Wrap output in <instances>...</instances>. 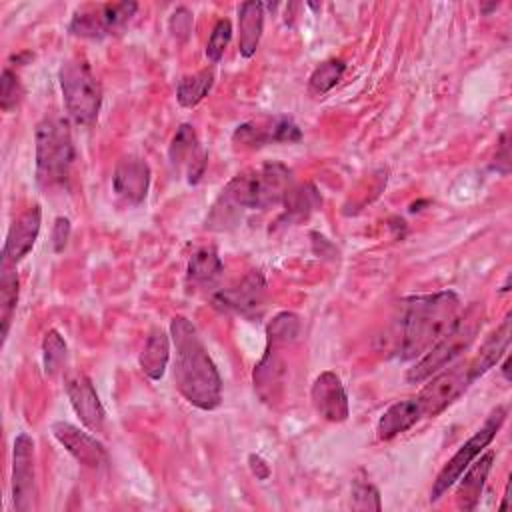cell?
Masks as SVG:
<instances>
[{"label":"cell","mask_w":512,"mask_h":512,"mask_svg":"<svg viewBox=\"0 0 512 512\" xmlns=\"http://www.w3.org/2000/svg\"><path fill=\"white\" fill-rule=\"evenodd\" d=\"M174 344V384L178 392L200 410H214L222 400V378L210 358L196 326L186 316L170 320Z\"/></svg>","instance_id":"6da1fadb"},{"label":"cell","mask_w":512,"mask_h":512,"mask_svg":"<svg viewBox=\"0 0 512 512\" xmlns=\"http://www.w3.org/2000/svg\"><path fill=\"white\" fill-rule=\"evenodd\" d=\"M462 312L460 296L452 290L410 296L402 302L396 356L414 360L440 340Z\"/></svg>","instance_id":"7a4b0ae2"},{"label":"cell","mask_w":512,"mask_h":512,"mask_svg":"<svg viewBox=\"0 0 512 512\" xmlns=\"http://www.w3.org/2000/svg\"><path fill=\"white\" fill-rule=\"evenodd\" d=\"M484 316V306L478 302L462 310L456 322L450 326V330L440 340H436L422 356H418L412 368H408L406 382L422 384L436 372L452 364L464 350L470 348V344L474 342L484 324Z\"/></svg>","instance_id":"3957f363"},{"label":"cell","mask_w":512,"mask_h":512,"mask_svg":"<svg viewBox=\"0 0 512 512\" xmlns=\"http://www.w3.org/2000/svg\"><path fill=\"white\" fill-rule=\"evenodd\" d=\"M36 182L44 190L64 186L74 164L70 122L62 116L42 118L36 126Z\"/></svg>","instance_id":"277c9868"},{"label":"cell","mask_w":512,"mask_h":512,"mask_svg":"<svg viewBox=\"0 0 512 512\" xmlns=\"http://www.w3.org/2000/svg\"><path fill=\"white\" fill-rule=\"evenodd\" d=\"M58 80L68 116L76 124L90 126L98 118L102 106V88L90 64L78 56L68 58L60 66Z\"/></svg>","instance_id":"5b68a950"},{"label":"cell","mask_w":512,"mask_h":512,"mask_svg":"<svg viewBox=\"0 0 512 512\" xmlns=\"http://www.w3.org/2000/svg\"><path fill=\"white\" fill-rule=\"evenodd\" d=\"M258 208V172L248 170L236 174L214 200L208 216L206 228L214 232H224L234 228L246 210Z\"/></svg>","instance_id":"8992f818"},{"label":"cell","mask_w":512,"mask_h":512,"mask_svg":"<svg viewBox=\"0 0 512 512\" xmlns=\"http://www.w3.org/2000/svg\"><path fill=\"white\" fill-rule=\"evenodd\" d=\"M504 420H506V408L496 406L488 414L486 422L456 450V454L438 472V476L432 484V490H430V502H438L456 484V480L470 466V462L494 440V436L500 430V426L504 424Z\"/></svg>","instance_id":"52a82bcc"},{"label":"cell","mask_w":512,"mask_h":512,"mask_svg":"<svg viewBox=\"0 0 512 512\" xmlns=\"http://www.w3.org/2000/svg\"><path fill=\"white\" fill-rule=\"evenodd\" d=\"M136 2H116V4H98L86 6L74 12L68 30L80 38H104L120 32L130 18L136 14Z\"/></svg>","instance_id":"ba28073f"},{"label":"cell","mask_w":512,"mask_h":512,"mask_svg":"<svg viewBox=\"0 0 512 512\" xmlns=\"http://www.w3.org/2000/svg\"><path fill=\"white\" fill-rule=\"evenodd\" d=\"M428 380L430 382L416 396V400L422 408V416H428V418H434L442 410H446L472 384V380L468 376V364L456 366L450 370L444 368Z\"/></svg>","instance_id":"9c48e42d"},{"label":"cell","mask_w":512,"mask_h":512,"mask_svg":"<svg viewBox=\"0 0 512 512\" xmlns=\"http://www.w3.org/2000/svg\"><path fill=\"white\" fill-rule=\"evenodd\" d=\"M36 498V468H34V440L20 432L14 438L12 450V500L18 512L34 508Z\"/></svg>","instance_id":"30bf717a"},{"label":"cell","mask_w":512,"mask_h":512,"mask_svg":"<svg viewBox=\"0 0 512 512\" xmlns=\"http://www.w3.org/2000/svg\"><path fill=\"white\" fill-rule=\"evenodd\" d=\"M266 302V282L260 272H250L238 284L218 290L212 296V304L224 312H236L246 318L262 314Z\"/></svg>","instance_id":"8fae6325"},{"label":"cell","mask_w":512,"mask_h":512,"mask_svg":"<svg viewBox=\"0 0 512 512\" xmlns=\"http://www.w3.org/2000/svg\"><path fill=\"white\" fill-rule=\"evenodd\" d=\"M168 158L176 170H186L188 184H198L202 180L208 156L200 146L192 124L178 126L168 148Z\"/></svg>","instance_id":"7c38bea8"},{"label":"cell","mask_w":512,"mask_h":512,"mask_svg":"<svg viewBox=\"0 0 512 512\" xmlns=\"http://www.w3.org/2000/svg\"><path fill=\"white\" fill-rule=\"evenodd\" d=\"M278 350L280 346L266 342L264 356L252 372L254 392L268 406H276L282 400L286 386V362Z\"/></svg>","instance_id":"4fadbf2b"},{"label":"cell","mask_w":512,"mask_h":512,"mask_svg":"<svg viewBox=\"0 0 512 512\" xmlns=\"http://www.w3.org/2000/svg\"><path fill=\"white\" fill-rule=\"evenodd\" d=\"M314 410L328 422H344L350 414L348 394L340 376L332 370H324L316 376L310 388Z\"/></svg>","instance_id":"5bb4252c"},{"label":"cell","mask_w":512,"mask_h":512,"mask_svg":"<svg viewBox=\"0 0 512 512\" xmlns=\"http://www.w3.org/2000/svg\"><path fill=\"white\" fill-rule=\"evenodd\" d=\"M112 190L126 204L138 206L146 200L150 190V166L140 156H124L112 176Z\"/></svg>","instance_id":"9a60e30c"},{"label":"cell","mask_w":512,"mask_h":512,"mask_svg":"<svg viewBox=\"0 0 512 512\" xmlns=\"http://www.w3.org/2000/svg\"><path fill=\"white\" fill-rule=\"evenodd\" d=\"M64 388H66L70 406L74 408V412L80 418V422L84 424V428H88L90 432H100L104 428L106 412H104V406H102L90 378L84 374H78V372L70 374L66 378Z\"/></svg>","instance_id":"2e32d148"},{"label":"cell","mask_w":512,"mask_h":512,"mask_svg":"<svg viewBox=\"0 0 512 512\" xmlns=\"http://www.w3.org/2000/svg\"><path fill=\"white\" fill-rule=\"evenodd\" d=\"M300 138H302L300 128L294 124L292 118H286V116H278L266 124L244 122L232 134V140L236 144L250 146V148H260L272 142H298Z\"/></svg>","instance_id":"e0dca14e"},{"label":"cell","mask_w":512,"mask_h":512,"mask_svg":"<svg viewBox=\"0 0 512 512\" xmlns=\"http://www.w3.org/2000/svg\"><path fill=\"white\" fill-rule=\"evenodd\" d=\"M52 434L82 466L100 468L102 464H106V448L100 440H96V436L80 430L70 422H54Z\"/></svg>","instance_id":"ac0fdd59"},{"label":"cell","mask_w":512,"mask_h":512,"mask_svg":"<svg viewBox=\"0 0 512 512\" xmlns=\"http://www.w3.org/2000/svg\"><path fill=\"white\" fill-rule=\"evenodd\" d=\"M40 224H42V210L38 204L22 212L8 228L4 248H2V260L18 264L24 256H28L38 240Z\"/></svg>","instance_id":"d6986e66"},{"label":"cell","mask_w":512,"mask_h":512,"mask_svg":"<svg viewBox=\"0 0 512 512\" xmlns=\"http://www.w3.org/2000/svg\"><path fill=\"white\" fill-rule=\"evenodd\" d=\"M510 336H512V314H506L500 326L492 330L488 338L482 342L478 354L468 362V376L472 382L484 376L490 368H494L500 362V358L506 356L510 346Z\"/></svg>","instance_id":"ffe728a7"},{"label":"cell","mask_w":512,"mask_h":512,"mask_svg":"<svg viewBox=\"0 0 512 512\" xmlns=\"http://www.w3.org/2000/svg\"><path fill=\"white\" fill-rule=\"evenodd\" d=\"M494 462V452H486L480 456V460H472L470 466L462 472V476L456 480V504L462 510H474L480 502L488 472Z\"/></svg>","instance_id":"44dd1931"},{"label":"cell","mask_w":512,"mask_h":512,"mask_svg":"<svg viewBox=\"0 0 512 512\" xmlns=\"http://www.w3.org/2000/svg\"><path fill=\"white\" fill-rule=\"evenodd\" d=\"M422 418V408L416 398H406L390 404L376 424V436L380 440H392L394 436L406 432Z\"/></svg>","instance_id":"7402d4cb"},{"label":"cell","mask_w":512,"mask_h":512,"mask_svg":"<svg viewBox=\"0 0 512 512\" xmlns=\"http://www.w3.org/2000/svg\"><path fill=\"white\" fill-rule=\"evenodd\" d=\"M238 52L242 58H252L258 50L262 30H264V4L250 0L242 2L238 8Z\"/></svg>","instance_id":"603a6c76"},{"label":"cell","mask_w":512,"mask_h":512,"mask_svg":"<svg viewBox=\"0 0 512 512\" xmlns=\"http://www.w3.org/2000/svg\"><path fill=\"white\" fill-rule=\"evenodd\" d=\"M258 210L280 204L290 186V170L280 162H268L258 170Z\"/></svg>","instance_id":"cb8c5ba5"},{"label":"cell","mask_w":512,"mask_h":512,"mask_svg":"<svg viewBox=\"0 0 512 512\" xmlns=\"http://www.w3.org/2000/svg\"><path fill=\"white\" fill-rule=\"evenodd\" d=\"M170 360V336L162 328H154L140 352L138 364L150 380H160Z\"/></svg>","instance_id":"d4e9b609"},{"label":"cell","mask_w":512,"mask_h":512,"mask_svg":"<svg viewBox=\"0 0 512 512\" xmlns=\"http://www.w3.org/2000/svg\"><path fill=\"white\" fill-rule=\"evenodd\" d=\"M186 272L194 284H212L222 276L224 264L214 248H200L190 256Z\"/></svg>","instance_id":"484cf974"},{"label":"cell","mask_w":512,"mask_h":512,"mask_svg":"<svg viewBox=\"0 0 512 512\" xmlns=\"http://www.w3.org/2000/svg\"><path fill=\"white\" fill-rule=\"evenodd\" d=\"M212 84H214V72L212 70H200L196 74L184 76L178 82V88H176L178 104L182 108L198 106L208 96V92L212 90Z\"/></svg>","instance_id":"4316f807"},{"label":"cell","mask_w":512,"mask_h":512,"mask_svg":"<svg viewBox=\"0 0 512 512\" xmlns=\"http://www.w3.org/2000/svg\"><path fill=\"white\" fill-rule=\"evenodd\" d=\"M18 304V276L8 268V262L2 266L0 278V320H2V340L8 338V330L12 324V316Z\"/></svg>","instance_id":"83f0119b"},{"label":"cell","mask_w":512,"mask_h":512,"mask_svg":"<svg viewBox=\"0 0 512 512\" xmlns=\"http://www.w3.org/2000/svg\"><path fill=\"white\" fill-rule=\"evenodd\" d=\"M300 334V318L294 312H278L266 326V342L274 346H288Z\"/></svg>","instance_id":"f1b7e54d"},{"label":"cell","mask_w":512,"mask_h":512,"mask_svg":"<svg viewBox=\"0 0 512 512\" xmlns=\"http://www.w3.org/2000/svg\"><path fill=\"white\" fill-rule=\"evenodd\" d=\"M344 70H346V64L344 60L340 58H332V60H326L322 62L320 66L314 68V72L310 74V80H308V90L316 96H324L326 92H330L344 76Z\"/></svg>","instance_id":"f546056e"},{"label":"cell","mask_w":512,"mask_h":512,"mask_svg":"<svg viewBox=\"0 0 512 512\" xmlns=\"http://www.w3.org/2000/svg\"><path fill=\"white\" fill-rule=\"evenodd\" d=\"M66 342L58 330H48L42 338V366L46 376H54L66 362Z\"/></svg>","instance_id":"4dcf8cb0"},{"label":"cell","mask_w":512,"mask_h":512,"mask_svg":"<svg viewBox=\"0 0 512 512\" xmlns=\"http://www.w3.org/2000/svg\"><path fill=\"white\" fill-rule=\"evenodd\" d=\"M282 202L286 206L288 218H304L320 204V196L314 186H298L290 188Z\"/></svg>","instance_id":"1f68e13d"},{"label":"cell","mask_w":512,"mask_h":512,"mask_svg":"<svg viewBox=\"0 0 512 512\" xmlns=\"http://www.w3.org/2000/svg\"><path fill=\"white\" fill-rule=\"evenodd\" d=\"M230 38H232V24L228 18H220L208 38V44H206V58L212 62V64H218L230 44Z\"/></svg>","instance_id":"d6a6232c"},{"label":"cell","mask_w":512,"mask_h":512,"mask_svg":"<svg viewBox=\"0 0 512 512\" xmlns=\"http://www.w3.org/2000/svg\"><path fill=\"white\" fill-rule=\"evenodd\" d=\"M22 84L20 78L16 76V72H12L10 68L2 70V80H0V106L4 112L14 110L20 100H22Z\"/></svg>","instance_id":"836d02e7"},{"label":"cell","mask_w":512,"mask_h":512,"mask_svg":"<svg viewBox=\"0 0 512 512\" xmlns=\"http://www.w3.org/2000/svg\"><path fill=\"white\" fill-rule=\"evenodd\" d=\"M352 508L354 510H380V494L376 486L364 480H354L352 484Z\"/></svg>","instance_id":"e575fe53"},{"label":"cell","mask_w":512,"mask_h":512,"mask_svg":"<svg viewBox=\"0 0 512 512\" xmlns=\"http://www.w3.org/2000/svg\"><path fill=\"white\" fill-rule=\"evenodd\" d=\"M192 14L188 8L180 6L174 10V14L170 16L168 20V28H170V34L176 38V40H186L190 36V30H192Z\"/></svg>","instance_id":"d590c367"},{"label":"cell","mask_w":512,"mask_h":512,"mask_svg":"<svg viewBox=\"0 0 512 512\" xmlns=\"http://www.w3.org/2000/svg\"><path fill=\"white\" fill-rule=\"evenodd\" d=\"M70 232H72V224L70 218L66 216H58L52 224V246L54 252H62L70 240Z\"/></svg>","instance_id":"8d00e7d4"},{"label":"cell","mask_w":512,"mask_h":512,"mask_svg":"<svg viewBox=\"0 0 512 512\" xmlns=\"http://www.w3.org/2000/svg\"><path fill=\"white\" fill-rule=\"evenodd\" d=\"M494 166L496 172H500L502 176H506L510 172V152H508V132H504L500 136V142H498V148H496V156H494Z\"/></svg>","instance_id":"74e56055"},{"label":"cell","mask_w":512,"mask_h":512,"mask_svg":"<svg viewBox=\"0 0 512 512\" xmlns=\"http://www.w3.org/2000/svg\"><path fill=\"white\" fill-rule=\"evenodd\" d=\"M248 462H250V470H252V474H254L258 480H266V478L270 476V466L266 464V460H264L262 456H258V454H250Z\"/></svg>","instance_id":"f35d334b"},{"label":"cell","mask_w":512,"mask_h":512,"mask_svg":"<svg viewBox=\"0 0 512 512\" xmlns=\"http://www.w3.org/2000/svg\"><path fill=\"white\" fill-rule=\"evenodd\" d=\"M30 58H32V54H30V52H22V54L12 56V60H14V62H26V60H30Z\"/></svg>","instance_id":"ab89813d"},{"label":"cell","mask_w":512,"mask_h":512,"mask_svg":"<svg viewBox=\"0 0 512 512\" xmlns=\"http://www.w3.org/2000/svg\"><path fill=\"white\" fill-rule=\"evenodd\" d=\"M508 366H510V360H508V356L504 358V364H502V374H504V378L506 380H510V374H508Z\"/></svg>","instance_id":"60d3db41"}]
</instances>
